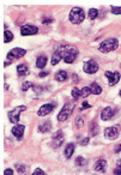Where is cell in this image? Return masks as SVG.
Listing matches in <instances>:
<instances>
[{
    "label": "cell",
    "instance_id": "cell-44",
    "mask_svg": "<svg viewBox=\"0 0 121 175\" xmlns=\"http://www.w3.org/2000/svg\"><path fill=\"white\" fill-rule=\"evenodd\" d=\"M120 96H121V90H120Z\"/></svg>",
    "mask_w": 121,
    "mask_h": 175
},
{
    "label": "cell",
    "instance_id": "cell-4",
    "mask_svg": "<svg viewBox=\"0 0 121 175\" xmlns=\"http://www.w3.org/2000/svg\"><path fill=\"white\" fill-rule=\"evenodd\" d=\"M73 109H74V104L72 102L65 103V106L62 107L61 112L59 113V115H58V120H59V121H65V120H67L68 118L71 116V114H72Z\"/></svg>",
    "mask_w": 121,
    "mask_h": 175
},
{
    "label": "cell",
    "instance_id": "cell-38",
    "mask_svg": "<svg viewBox=\"0 0 121 175\" xmlns=\"http://www.w3.org/2000/svg\"><path fill=\"white\" fill-rule=\"evenodd\" d=\"M87 108H90V104L87 103V102H84L83 104H82V108H81V110H84V109H87Z\"/></svg>",
    "mask_w": 121,
    "mask_h": 175
},
{
    "label": "cell",
    "instance_id": "cell-5",
    "mask_svg": "<svg viewBox=\"0 0 121 175\" xmlns=\"http://www.w3.org/2000/svg\"><path fill=\"white\" fill-rule=\"evenodd\" d=\"M120 131L121 128L120 126H110V127H107L106 130H104V137L106 138H108V139H116L118 137H119V135H120Z\"/></svg>",
    "mask_w": 121,
    "mask_h": 175
},
{
    "label": "cell",
    "instance_id": "cell-11",
    "mask_svg": "<svg viewBox=\"0 0 121 175\" xmlns=\"http://www.w3.org/2000/svg\"><path fill=\"white\" fill-rule=\"evenodd\" d=\"M53 109H54V104H53V103H47V104H43V106H42V107L39 109L37 114L40 115V116H45V115L50 114V113L53 112Z\"/></svg>",
    "mask_w": 121,
    "mask_h": 175
},
{
    "label": "cell",
    "instance_id": "cell-29",
    "mask_svg": "<svg viewBox=\"0 0 121 175\" xmlns=\"http://www.w3.org/2000/svg\"><path fill=\"white\" fill-rule=\"evenodd\" d=\"M81 91H82V97H87L89 95L91 94V90H90V87L83 88V89H81Z\"/></svg>",
    "mask_w": 121,
    "mask_h": 175
},
{
    "label": "cell",
    "instance_id": "cell-7",
    "mask_svg": "<svg viewBox=\"0 0 121 175\" xmlns=\"http://www.w3.org/2000/svg\"><path fill=\"white\" fill-rule=\"evenodd\" d=\"M83 70H84V72H87L89 74L96 73L98 71V64L95 60H87L84 62Z\"/></svg>",
    "mask_w": 121,
    "mask_h": 175
},
{
    "label": "cell",
    "instance_id": "cell-40",
    "mask_svg": "<svg viewBox=\"0 0 121 175\" xmlns=\"http://www.w3.org/2000/svg\"><path fill=\"white\" fill-rule=\"evenodd\" d=\"M43 24H49V23H52V18H43Z\"/></svg>",
    "mask_w": 121,
    "mask_h": 175
},
{
    "label": "cell",
    "instance_id": "cell-20",
    "mask_svg": "<svg viewBox=\"0 0 121 175\" xmlns=\"http://www.w3.org/2000/svg\"><path fill=\"white\" fill-rule=\"evenodd\" d=\"M55 79L59 82H65L67 79V72L66 71H64V70H61L59 71L58 73L55 74Z\"/></svg>",
    "mask_w": 121,
    "mask_h": 175
},
{
    "label": "cell",
    "instance_id": "cell-17",
    "mask_svg": "<svg viewBox=\"0 0 121 175\" xmlns=\"http://www.w3.org/2000/svg\"><path fill=\"white\" fill-rule=\"evenodd\" d=\"M47 58L45 56V55H40L39 58H37V60H36V66L39 68H45L46 67V65H47Z\"/></svg>",
    "mask_w": 121,
    "mask_h": 175
},
{
    "label": "cell",
    "instance_id": "cell-32",
    "mask_svg": "<svg viewBox=\"0 0 121 175\" xmlns=\"http://www.w3.org/2000/svg\"><path fill=\"white\" fill-rule=\"evenodd\" d=\"M74 124H76V127L77 128H82L83 127V119L82 118H77Z\"/></svg>",
    "mask_w": 121,
    "mask_h": 175
},
{
    "label": "cell",
    "instance_id": "cell-26",
    "mask_svg": "<svg viewBox=\"0 0 121 175\" xmlns=\"http://www.w3.org/2000/svg\"><path fill=\"white\" fill-rule=\"evenodd\" d=\"M76 164H77L78 167H83V166L87 164V160H85L83 156H78V157L76 158Z\"/></svg>",
    "mask_w": 121,
    "mask_h": 175
},
{
    "label": "cell",
    "instance_id": "cell-42",
    "mask_svg": "<svg viewBox=\"0 0 121 175\" xmlns=\"http://www.w3.org/2000/svg\"><path fill=\"white\" fill-rule=\"evenodd\" d=\"M12 61H13V60H11V59H7V60L4 62V65H5V66H8V65H11V64H12Z\"/></svg>",
    "mask_w": 121,
    "mask_h": 175
},
{
    "label": "cell",
    "instance_id": "cell-14",
    "mask_svg": "<svg viewBox=\"0 0 121 175\" xmlns=\"http://www.w3.org/2000/svg\"><path fill=\"white\" fill-rule=\"evenodd\" d=\"M12 135L18 138V139H22L23 138V135H24V126L23 125H16L14 127H12Z\"/></svg>",
    "mask_w": 121,
    "mask_h": 175
},
{
    "label": "cell",
    "instance_id": "cell-3",
    "mask_svg": "<svg viewBox=\"0 0 121 175\" xmlns=\"http://www.w3.org/2000/svg\"><path fill=\"white\" fill-rule=\"evenodd\" d=\"M118 47H119V41L116 39H108V40L102 42L98 49L102 53H109V52H113L115 49H118Z\"/></svg>",
    "mask_w": 121,
    "mask_h": 175
},
{
    "label": "cell",
    "instance_id": "cell-13",
    "mask_svg": "<svg viewBox=\"0 0 121 175\" xmlns=\"http://www.w3.org/2000/svg\"><path fill=\"white\" fill-rule=\"evenodd\" d=\"M113 115H114V110L110 107H107L102 110L101 119L102 120H104V121H108V120H110V119L113 118Z\"/></svg>",
    "mask_w": 121,
    "mask_h": 175
},
{
    "label": "cell",
    "instance_id": "cell-23",
    "mask_svg": "<svg viewBox=\"0 0 121 175\" xmlns=\"http://www.w3.org/2000/svg\"><path fill=\"white\" fill-rule=\"evenodd\" d=\"M12 40H13V34L10 30H5L4 31V41L6 43H8V42H11Z\"/></svg>",
    "mask_w": 121,
    "mask_h": 175
},
{
    "label": "cell",
    "instance_id": "cell-12",
    "mask_svg": "<svg viewBox=\"0 0 121 175\" xmlns=\"http://www.w3.org/2000/svg\"><path fill=\"white\" fill-rule=\"evenodd\" d=\"M94 169L96 172H101V173H104L107 170V161L103 160V158H100L98 161L95 163Z\"/></svg>",
    "mask_w": 121,
    "mask_h": 175
},
{
    "label": "cell",
    "instance_id": "cell-31",
    "mask_svg": "<svg viewBox=\"0 0 121 175\" xmlns=\"http://www.w3.org/2000/svg\"><path fill=\"white\" fill-rule=\"evenodd\" d=\"M53 139H64V133H62V131L59 130L58 132H55L53 135Z\"/></svg>",
    "mask_w": 121,
    "mask_h": 175
},
{
    "label": "cell",
    "instance_id": "cell-8",
    "mask_svg": "<svg viewBox=\"0 0 121 175\" xmlns=\"http://www.w3.org/2000/svg\"><path fill=\"white\" fill-rule=\"evenodd\" d=\"M25 54H27V50H25V49L16 47L8 52V54H7V59H11V60H12V59H19V58H23Z\"/></svg>",
    "mask_w": 121,
    "mask_h": 175
},
{
    "label": "cell",
    "instance_id": "cell-19",
    "mask_svg": "<svg viewBox=\"0 0 121 175\" xmlns=\"http://www.w3.org/2000/svg\"><path fill=\"white\" fill-rule=\"evenodd\" d=\"M90 90H91V94L92 95H100L102 93V88L97 83H91Z\"/></svg>",
    "mask_w": 121,
    "mask_h": 175
},
{
    "label": "cell",
    "instance_id": "cell-22",
    "mask_svg": "<svg viewBox=\"0 0 121 175\" xmlns=\"http://www.w3.org/2000/svg\"><path fill=\"white\" fill-rule=\"evenodd\" d=\"M62 58H61V55H60V53H59V50H56L55 53L53 54V56H52V61H50V64L53 65V66H55L59 61L61 60Z\"/></svg>",
    "mask_w": 121,
    "mask_h": 175
},
{
    "label": "cell",
    "instance_id": "cell-15",
    "mask_svg": "<svg viewBox=\"0 0 121 175\" xmlns=\"http://www.w3.org/2000/svg\"><path fill=\"white\" fill-rule=\"evenodd\" d=\"M17 73L19 77H25L29 74V67H28L25 64H20L17 66Z\"/></svg>",
    "mask_w": 121,
    "mask_h": 175
},
{
    "label": "cell",
    "instance_id": "cell-43",
    "mask_svg": "<svg viewBox=\"0 0 121 175\" xmlns=\"http://www.w3.org/2000/svg\"><path fill=\"white\" fill-rule=\"evenodd\" d=\"M121 151V144L119 145H116V148H115V152H120Z\"/></svg>",
    "mask_w": 121,
    "mask_h": 175
},
{
    "label": "cell",
    "instance_id": "cell-10",
    "mask_svg": "<svg viewBox=\"0 0 121 175\" xmlns=\"http://www.w3.org/2000/svg\"><path fill=\"white\" fill-rule=\"evenodd\" d=\"M106 77L108 78V83L109 85H115L119 79H120V73L119 72H110V71H106Z\"/></svg>",
    "mask_w": 121,
    "mask_h": 175
},
{
    "label": "cell",
    "instance_id": "cell-21",
    "mask_svg": "<svg viewBox=\"0 0 121 175\" xmlns=\"http://www.w3.org/2000/svg\"><path fill=\"white\" fill-rule=\"evenodd\" d=\"M89 131H90V135H98V125H97L95 121H92L91 124H90Z\"/></svg>",
    "mask_w": 121,
    "mask_h": 175
},
{
    "label": "cell",
    "instance_id": "cell-1",
    "mask_svg": "<svg viewBox=\"0 0 121 175\" xmlns=\"http://www.w3.org/2000/svg\"><path fill=\"white\" fill-rule=\"evenodd\" d=\"M59 53H60L62 60L65 61L66 64H72L77 56H78V49L76 47H71V46H61L59 49Z\"/></svg>",
    "mask_w": 121,
    "mask_h": 175
},
{
    "label": "cell",
    "instance_id": "cell-35",
    "mask_svg": "<svg viewBox=\"0 0 121 175\" xmlns=\"http://www.w3.org/2000/svg\"><path fill=\"white\" fill-rule=\"evenodd\" d=\"M89 141H90V139H89V137H85L84 139H82L81 143H79V144H81L82 146H85V145H87V143H89Z\"/></svg>",
    "mask_w": 121,
    "mask_h": 175
},
{
    "label": "cell",
    "instance_id": "cell-36",
    "mask_svg": "<svg viewBox=\"0 0 121 175\" xmlns=\"http://www.w3.org/2000/svg\"><path fill=\"white\" fill-rule=\"evenodd\" d=\"M114 175H121V166H118L114 169Z\"/></svg>",
    "mask_w": 121,
    "mask_h": 175
},
{
    "label": "cell",
    "instance_id": "cell-6",
    "mask_svg": "<svg viewBox=\"0 0 121 175\" xmlns=\"http://www.w3.org/2000/svg\"><path fill=\"white\" fill-rule=\"evenodd\" d=\"M27 107L25 106H19V107H17L16 109L13 110H11L10 113H8V119H10V121L12 122V124H17V122L19 121V116H20V113L23 112V110H25Z\"/></svg>",
    "mask_w": 121,
    "mask_h": 175
},
{
    "label": "cell",
    "instance_id": "cell-2",
    "mask_svg": "<svg viewBox=\"0 0 121 175\" xmlns=\"http://www.w3.org/2000/svg\"><path fill=\"white\" fill-rule=\"evenodd\" d=\"M85 19V12L82 7H73L70 12V22L73 24H81Z\"/></svg>",
    "mask_w": 121,
    "mask_h": 175
},
{
    "label": "cell",
    "instance_id": "cell-27",
    "mask_svg": "<svg viewBox=\"0 0 121 175\" xmlns=\"http://www.w3.org/2000/svg\"><path fill=\"white\" fill-rule=\"evenodd\" d=\"M16 169H17V172L20 173L22 175H27V166H23V164H17L16 166Z\"/></svg>",
    "mask_w": 121,
    "mask_h": 175
},
{
    "label": "cell",
    "instance_id": "cell-33",
    "mask_svg": "<svg viewBox=\"0 0 121 175\" xmlns=\"http://www.w3.org/2000/svg\"><path fill=\"white\" fill-rule=\"evenodd\" d=\"M112 12L114 14H121V7L112 6Z\"/></svg>",
    "mask_w": 121,
    "mask_h": 175
},
{
    "label": "cell",
    "instance_id": "cell-16",
    "mask_svg": "<svg viewBox=\"0 0 121 175\" xmlns=\"http://www.w3.org/2000/svg\"><path fill=\"white\" fill-rule=\"evenodd\" d=\"M74 144L73 143H70V144H67L66 145V148H65V157L66 158H71V156L73 155L74 152Z\"/></svg>",
    "mask_w": 121,
    "mask_h": 175
},
{
    "label": "cell",
    "instance_id": "cell-34",
    "mask_svg": "<svg viewBox=\"0 0 121 175\" xmlns=\"http://www.w3.org/2000/svg\"><path fill=\"white\" fill-rule=\"evenodd\" d=\"M33 175H46V173L42 170V169H40V168H37L36 170H35L34 173H33Z\"/></svg>",
    "mask_w": 121,
    "mask_h": 175
},
{
    "label": "cell",
    "instance_id": "cell-25",
    "mask_svg": "<svg viewBox=\"0 0 121 175\" xmlns=\"http://www.w3.org/2000/svg\"><path fill=\"white\" fill-rule=\"evenodd\" d=\"M72 97H73L74 100H79V98L82 97L81 89H78V88H73V89H72Z\"/></svg>",
    "mask_w": 121,
    "mask_h": 175
},
{
    "label": "cell",
    "instance_id": "cell-39",
    "mask_svg": "<svg viewBox=\"0 0 121 175\" xmlns=\"http://www.w3.org/2000/svg\"><path fill=\"white\" fill-rule=\"evenodd\" d=\"M48 73H49L48 71H42V72H40V73H39V77H40V78H43V77L48 76Z\"/></svg>",
    "mask_w": 121,
    "mask_h": 175
},
{
    "label": "cell",
    "instance_id": "cell-37",
    "mask_svg": "<svg viewBox=\"0 0 121 175\" xmlns=\"http://www.w3.org/2000/svg\"><path fill=\"white\" fill-rule=\"evenodd\" d=\"M4 175H13V170L12 169H5V172H4Z\"/></svg>",
    "mask_w": 121,
    "mask_h": 175
},
{
    "label": "cell",
    "instance_id": "cell-24",
    "mask_svg": "<svg viewBox=\"0 0 121 175\" xmlns=\"http://www.w3.org/2000/svg\"><path fill=\"white\" fill-rule=\"evenodd\" d=\"M98 16V11L96 10V8H90L89 10V12H87V17H89V19L94 20L96 19V17Z\"/></svg>",
    "mask_w": 121,
    "mask_h": 175
},
{
    "label": "cell",
    "instance_id": "cell-28",
    "mask_svg": "<svg viewBox=\"0 0 121 175\" xmlns=\"http://www.w3.org/2000/svg\"><path fill=\"white\" fill-rule=\"evenodd\" d=\"M33 87H34V85H33L31 82H24V83L22 84V90H23V91H28L29 89H31Z\"/></svg>",
    "mask_w": 121,
    "mask_h": 175
},
{
    "label": "cell",
    "instance_id": "cell-41",
    "mask_svg": "<svg viewBox=\"0 0 121 175\" xmlns=\"http://www.w3.org/2000/svg\"><path fill=\"white\" fill-rule=\"evenodd\" d=\"M72 78H73V79H72L73 83H78V82H79V77H78V76H76V74L72 76Z\"/></svg>",
    "mask_w": 121,
    "mask_h": 175
},
{
    "label": "cell",
    "instance_id": "cell-18",
    "mask_svg": "<svg viewBox=\"0 0 121 175\" xmlns=\"http://www.w3.org/2000/svg\"><path fill=\"white\" fill-rule=\"evenodd\" d=\"M50 127H52L50 121H46L43 122V124H41L40 126H39V131H40L41 133H46L48 131H50Z\"/></svg>",
    "mask_w": 121,
    "mask_h": 175
},
{
    "label": "cell",
    "instance_id": "cell-9",
    "mask_svg": "<svg viewBox=\"0 0 121 175\" xmlns=\"http://www.w3.org/2000/svg\"><path fill=\"white\" fill-rule=\"evenodd\" d=\"M39 33V28L30 24H25L20 28V34L23 36H29V35H35Z\"/></svg>",
    "mask_w": 121,
    "mask_h": 175
},
{
    "label": "cell",
    "instance_id": "cell-30",
    "mask_svg": "<svg viewBox=\"0 0 121 175\" xmlns=\"http://www.w3.org/2000/svg\"><path fill=\"white\" fill-rule=\"evenodd\" d=\"M62 143H64V139H53L52 145H53V148H59L62 145Z\"/></svg>",
    "mask_w": 121,
    "mask_h": 175
}]
</instances>
